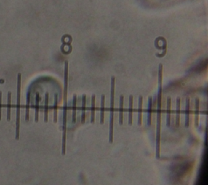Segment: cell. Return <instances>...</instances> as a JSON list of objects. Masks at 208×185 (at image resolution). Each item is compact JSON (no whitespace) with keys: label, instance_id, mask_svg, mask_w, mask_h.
I'll list each match as a JSON object with an SVG mask.
<instances>
[{"label":"cell","instance_id":"1","mask_svg":"<svg viewBox=\"0 0 208 185\" xmlns=\"http://www.w3.org/2000/svg\"><path fill=\"white\" fill-rule=\"evenodd\" d=\"M159 90H158L157 124H156V157H160V138H161V107H162V94H163V64L159 65Z\"/></svg>","mask_w":208,"mask_h":185},{"label":"cell","instance_id":"2","mask_svg":"<svg viewBox=\"0 0 208 185\" xmlns=\"http://www.w3.org/2000/svg\"><path fill=\"white\" fill-rule=\"evenodd\" d=\"M68 62L64 63V91H63V136H62V155L66 154V128L67 111H68Z\"/></svg>","mask_w":208,"mask_h":185},{"label":"cell","instance_id":"3","mask_svg":"<svg viewBox=\"0 0 208 185\" xmlns=\"http://www.w3.org/2000/svg\"><path fill=\"white\" fill-rule=\"evenodd\" d=\"M115 85L116 78L111 77V97H110V125H109V143L113 142L114 131V104H115Z\"/></svg>","mask_w":208,"mask_h":185},{"label":"cell","instance_id":"4","mask_svg":"<svg viewBox=\"0 0 208 185\" xmlns=\"http://www.w3.org/2000/svg\"><path fill=\"white\" fill-rule=\"evenodd\" d=\"M20 91H21V74H18L17 77V105H16V139L20 138Z\"/></svg>","mask_w":208,"mask_h":185},{"label":"cell","instance_id":"5","mask_svg":"<svg viewBox=\"0 0 208 185\" xmlns=\"http://www.w3.org/2000/svg\"><path fill=\"white\" fill-rule=\"evenodd\" d=\"M189 114H190V100L189 98H187L185 104V122L186 128L189 126Z\"/></svg>","mask_w":208,"mask_h":185},{"label":"cell","instance_id":"6","mask_svg":"<svg viewBox=\"0 0 208 185\" xmlns=\"http://www.w3.org/2000/svg\"><path fill=\"white\" fill-rule=\"evenodd\" d=\"M194 125L195 127L199 126V100L196 99L195 101V108H194Z\"/></svg>","mask_w":208,"mask_h":185},{"label":"cell","instance_id":"7","mask_svg":"<svg viewBox=\"0 0 208 185\" xmlns=\"http://www.w3.org/2000/svg\"><path fill=\"white\" fill-rule=\"evenodd\" d=\"M124 97L121 95L120 97V118H119V123L122 125L124 122Z\"/></svg>","mask_w":208,"mask_h":185},{"label":"cell","instance_id":"8","mask_svg":"<svg viewBox=\"0 0 208 185\" xmlns=\"http://www.w3.org/2000/svg\"><path fill=\"white\" fill-rule=\"evenodd\" d=\"M171 104H172V100L170 97H168L167 100V118H166L167 127H169L171 124Z\"/></svg>","mask_w":208,"mask_h":185},{"label":"cell","instance_id":"9","mask_svg":"<svg viewBox=\"0 0 208 185\" xmlns=\"http://www.w3.org/2000/svg\"><path fill=\"white\" fill-rule=\"evenodd\" d=\"M85 109H86V95L82 96V107H81V123L85 122Z\"/></svg>","mask_w":208,"mask_h":185},{"label":"cell","instance_id":"10","mask_svg":"<svg viewBox=\"0 0 208 185\" xmlns=\"http://www.w3.org/2000/svg\"><path fill=\"white\" fill-rule=\"evenodd\" d=\"M180 98L177 99V112H176V126L180 125Z\"/></svg>","mask_w":208,"mask_h":185},{"label":"cell","instance_id":"11","mask_svg":"<svg viewBox=\"0 0 208 185\" xmlns=\"http://www.w3.org/2000/svg\"><path fill=\"white\" fill-rule=\"evenodd\" d=\"M58 104H59V100H58V94H55L54 97V122H57V118H58Z\"/></svg>","mask_w":208,"mask_h":185},{"label":"cell","instance_id":"12","mask_svg":"<svg viewBox=\"0 0 208 185\" xmlns=\"http://www.w3.org/2000/svg\"><path fill=\"white\" fill-rule=\"evenodd\" d=\"M11 107H12V93L8 92L7 94V119L11 120Z\"/></svg>","mask_w":208,"mask_h":185},{"label":"cell","instance_id":"13","mask_svg":"<svg viewBox=\"0 0 208 185\" xmlns=\"http://www.w3.org/2000/svg\"><path fill=\"white\" fill-rule=\"evenodd\" d=\"M151 115H152V97L148 98V112H147V123L148 125L151 124Z\"/></svg>","mask_w":208,"mask_h":185},{"label":"cell","instance_id":"14","mask_svg":"<svg viewBox=\"0 0 208 185\" xmlns=\"http://www.w3.org/2000/svg\"><path fill=\"white\" fill-rule=\"evenodd\" d=\"M104 115H105V96L103 94L101 96V114H100V123H104Z\"/></svg>","mask_w":208,"mask_h":185},{"label":"cell","instance_id":"15","mask_svg":"<svg viewBox=\"0 0 208 185\" xmlns=\"http://www.w3.org/2000/svg\"><path fill=\"white\" fill-rule=\"evenodd\" d=\"M76 101H77V97H76V94H74V95H73V115H72L73 123H76Z\"/></svg>","mask_w":208,"mask_h":185},{"label":"cell","instance_id":"16","mask_svg":"<svg viewBox=\"0 0 208 185\" xmlns=\"http://www.w3.org/2000/svg\"><path fill=\"white\" fill-rule=\"evenodd\" d=\"M95 95H93L91 97V115H90V122L95 123Z\"/></svg>","mask_w":208,"mask_h":185},{"label":"cell","instance_id":"17","mask_svg":"<svg viewBox=\"0 0 208 185\" xmlns=\"http://www.w3.org/2000/svg\"><path fill=\"white\" fill-rule=\"evenodd\" d=\"M142 102H143V99H142V96H139V98H138V121H137L138 125H141V124H142Z\"/></svg>","mask_w":208,"mask_h":185},{"label":"cell","instance_id":"18","mask_svg":"<svg viewBox=\"0 0 208 185\" xmlns=\"http://www.w3.org/2000/svg\"><path fill=\"white\" fill-rule=\"evenodd\" d=\"M132 105H133V97L132 95L129 97V124H132Z\"/></svg>","mask_w":208,"mask_h":185},{"label":"cell","instance_id":"19","mask_svg":"<svg viewBox=\"0 0 208 185\" xmlns=\"http://www.w3.org/2000/svg\"><path fill=\"white\" fill-rule=\"evenodd\" d=\"M48 103H49V94H46V95H45V112H44V121L46 123L48 121Z\"/></svg>","mask_w":208,"mask_h":185},{"label":"cell","instance_id":"20","mask_svg":"<svg viewBox=\"0 0 208 185\" xmlns=\"http://www.w3.org/2000/svg\"><path fill=\"white\" fill-rule=\"evenodd\" d=\"M39 95L36 97V107H35V121H38V115H39Z\"/></svg>","mask_w":208,"mask_h":185},{"label":"cell","instance_id":"21","mask_svg":"<svg viewBox=\"0 0 208 185\" xmlns=\"http://www.w3.org/2000/svg\"><path fill=\"white\" fill-rule=\"evenodd\" d=\"M29 103H30V94L29 93L27 96V103H26V114H25V120L28 121L29 119Z\"/></svg>","mask_w":208,"mask_h":185},{"label":"cell","instance_id":"22","mask_svg":"<svg viewBox=\"0 0 208 185\" xmlns=\"http://www.w3.org/2000/svg\"><path fill=\"white\" fill-rule=\"evenodd\" d=\"M2 117V92L0 91V120Z\"/></svg>","mask_w":208,"mask_h":185}]
</instances>
